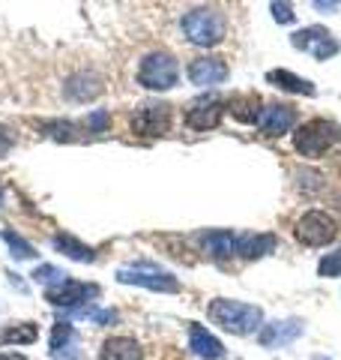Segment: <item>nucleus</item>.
Instances as JSON below:
<instances>
[{"label":"nucleus","mask_w":341,"mask_h":360,"mask_svg":"<svg viewBox=\"0 0 341 360\" xmlns=\"http://www.w3.org/2000/svg\"><path fill=\"white\" fill-rule=\"evenodd\" d=\"M13 144H15V135L6 127H0V156H6L9 150H13Z\"/></svg>","instance_id":"7c9ffc66"},{"label":"nucleus","mask_w":341,"mask_h":360,"mask_svg":"<svg viewBox=\"0 0 341 360\" xmlns=\"http://www.w3.org/2000/svg\"><path fill=\"white\" fill-rule=\"evenodd\" d=\"M96 295H99L96 285L75 283V279H63L60 285L45 288V300L54 303V307H63V309H72V307H78V303H87L90 297H96Z\"/></svg>","instance_id":"9d476101"},{"label":"nucleus","mask_w":341,"mask_h":360,"mask_svg":"<svg viewBox=\"0 0 341 360\" xmlns=\"http://www.w3.org/2000/svg\"><path fill=\"white\" fill-rule=\"evenodd\" d=\"M210 319L215 324H222L225 330L246 336V333H255L260 324H264V312H260V307H252V303L219 297L210 303Z\"/></svg>","instance_id":"f03ea898"},{"label":"nucleus","mask_w":341,"mask_h":360,"mask_svg":"<svg viewBox=\"0 0 341 360\" xmlns=\"http://www.w3.org/2000/svg\"><path fill=\"white\" fill-rule=\"evenodd\" d=\"M222 115H225V103L219 96H201L186 108V127L198 129V132H207V129L219 127Z\"/></svg>","instance_id":"1a4fd4ad"},{"label":"nucleus","mask_w":341,"mask_h":360,"mask_svg":"<svg viewBox=\"0 0 341 360\" xmlns=\"http://www.w3.org/2000/svg\"><path fill=\"white\" fill-rule=\"evenodd\" d=\"M276 250V234H236V255L264 258Z\"/></svg>","instance_id":"6ab92c4d"},{"label":"nucleus","mask_w":341,"mask_h":360,"mask_svg":"<svg viewBox=\"0 0 341 360\" xmlns=\"http://www.w3.org/2000/svg\"><path fill=\"white\" fill-rule=\"evenodd\" d=\"M0 238H4L6 243H9V250H13V258H33L36 255V250L21 238V234H15V231H9V229H4L0 231Z\"/></svg>","instance_id":"393cba45"},{"label":"nucleus","mask_w":341,"mask_h":360,"mask_svg":"<svg viewBox=\"0 0 341 360\" xmlns=\"http://www.w3.org/2000/svg\"><path fill=\"white\" fill-rule=\"evenodd\" d=\"M108 120H111L108 111H105V108H96L93 115L87 117V132H96V135H102V132L108 129Z\"/></svg>","instance_id":"c85d7f7f"},{"label":"nucleus","mask_w":341,"mask_h":360,"mask_svg":"<svg viewBox=\"0 0 341 360\" xmlns=\"http://www.w3.org/2000/svg\"><path fill=\"white\" fill-rule=\"evenodd\" d=\"M269 9H272V18L281 21V25H290L293 21V6L290 4H272Z\"/></svg>","instance_id":"c756f323"},{"label":"nucleus","mask_w":341,"mask_h":360,"mask_svg":"<svg viewBox=\"0 0 341 360\" xmlns=\"http://www.w3.org/2000/svg\"><path fill=\"white\" fill-rule=\"evenodd\" d=\"M42 129H45V135H51L54 141H78L81 139V135H78V127L69 120H45Z\"/></svg>","instance_id":"b1692460"},{"label":"nucleus","mask_w":341,"mask_h":360,"mask_svg":"<svg viewBox=\"0 0 341 360\" xmlns=\"http://www.w3.org/2000/svg\"><path fill=\"white\" fill-rule=\"evenodd\" d=\"M293 123H297V111H293V105L272 103V105H267L264 111H260L258 129L264 135H284V132H290Z\"/></svg>","instance_id":"f8f14e48"},{"label":"nucleus","mask_w":341,"mask_h":360,"mask_svg":"<svg viewBox=\"0 0 341 360\" xmlns=\"http://www.w3.org/2000/svg\"><path fill=\"white\" fill-rule=\"evenodd\" d=\"M231 115L236 120H243V123H258L260 117V96L258 94H243V96H231Z\"/></svg>","instance_id":"4be33fe9"},{"label":"nucleus","mask_w":341,"mask_h":360,"mask_svg":"<svg viewBox=\"0 0 341 360\" xmlns=\"http://www.w3.org/2000/svg\"><path fill=\"white\" fill-rule=\"evenodd\" d=\"M180 82V63L168 51H150L144 54L138 66V84L147 90H170Z\"/></svg>","instance_id":"39448f33"},{"label":"nucleus","mask_w":341,"mask_h":360,"mask_svg":"<svg viewBox=\"0 0 341 360\" xmlns=\"http://www.w3.org/2000/svg\"><path fill=\"white\" fill-rule=\"evenodd\" d=\"M0 360H27L25 354H13V352H9V354H0Z\"/></svg>","instance_id":"2f4dec72"},{"label":"nucleus","mask_w":341,"mask_h":360,"mask_svg":"<svg viewBox=\"0 0 341 360\" xmlns=\"http://www.w3.org/2000/svg\"><path fill=\"white\" fill-rule=\"evenodd\" d=\"M51 357L54 360H78L81 352H78V333L69 321L54 324L51 330Z\"/></svg>","instance_id":"4468645a"},{"label":"nucleus","mask_w":341,"mask_h":360,"mask_svg":"<svg viewBox=\"0 0 341 360\" xmlns=\"http://www.w3.org/2000/svg\"><path fill=\"white\" fill-rule=\"evenodd\" d=\"M183 33L189 37L192 45H219L227 33V15L215 6H198V9H189L183 15Z\"/></svg>","instance_id":"f257e3e1"},{"label":"nucleus","mask_w":341,"mask_h":360,"mask_svg":"<svg viewBox=\"0 0 341 360\" xmlns=\"http://www.w3.org/2000/svg\"><path fill=\"white\" fill-rule=\"evenodd\" d=\"M51 246H54L57 252H63L66 258H72V262H84V264L96 262L93 246L81 243L78 238H72V234H54V238H51Z\"/></svg>","instance_id":"aec40b11"},{"label":"nucleus","mask_w":341,"mask_h":360,"mask_svg":"<svg viewBox=\"0 0 341 360\" xmlns=\"http://www.w3.org/2000/svg\"><path fill=\"white\" fill-rule=\"evenodd\" d=\"M117 283L123 285H141L150 291H162V295H177L180 283L174 274H168L165 267H159L153 262H132L117 267Z\"/></svg>","instance_id":"7ed1b4c3"},{"label":"nucleus","mask_w":341,"mask_h":360,"mask_svg":"<svg viewBox=\"0 0 341 360\" xmlns=\"http://www.w3.org/2000/svg\"><path fill=\"white\" fill-rule=\"evenodd\" d=\"M317 360H326V357H317Z\"/></svg>","instance_id":"72a5a7b5"},{"label":"nucleus","mask_w":341,"mask_h":360,"mask_svg":"<svg viewBox=\"0 0 341 360\" xmlns=\"http://www.w3.org/2000/svg\"><path fill=\"white\" fill-rule=\"evenodd\" d=\"M201 246H203V252H207L210 258H231L236 255V234L231 231H203L201 234Z\"/></svg>","instance_id":"f3484780"},{"label":"nucleus","mask_w":341,"mask_h":360,"mask_svg":"<svg viewBox=\"0 0 341 360\" xmlns=\"http://www.w3.org/2000/svg\"><path fill=\"white\" fill-rule=\"evenodd\" d=\"M189 348L201 360H219V357H225L222 342L215 340L207 328H201V324H189Z\"/></svg>","instance_id":"dca6fc26"},{"label":"nucleus","mask_w":341,"mask_h":360,"mask_svg":"<svg viewBox=\"0 0 341 360\" xmlns=\"http://www.w3.org/2000/svg\"><path fill=\"white\" fill-rule=\"evenodd\" d=\"M0 205H4V186H0Z\"/></svg>","instance_id":"473e14b6"},{"label":"nucleus","mask_w":341,"mask_h":360,"mask_svg":"<svg viewBox=\"0 0 341 360\" xmlns=\"http://www.w3.org/2000/svg\"><path fill=\"white\" fill-rule=\"evenodd\" d=\"M267 82H272V84L281 87V90H288V94L314 96V84H312V82H305V78H300V75L288 72V70H272V72H267Z\"/></svg>","instance_id":"412c9836"},{"label":"nucleus","mask_w":341,"mask_h":360,"mask_svg":"<svg viewBox=\"0 0 341 360\" xmlns=\"http://www.w3.org/2000/svg\"><path fill=\"white\" fill-rule=\"evenodd\" d=\"M317 274L321 276H341V250H335V252H326L323 258H321V264H317Z\"/></svg>","instance_id":"bb28decb"},{"label":"nucleus","mask_w":341,"mask_h":360,"mask_svg":"<svg viewBox=\"0 0 341 360\" xmlns=\"http://www.w3.org/2000/svg\"><path fill=\"white\" fill-rule=\"evenodd\" d=\"M227 78V63L222 58H195L189 63V82L198 87H215Z\"/></svg>","instance_id":"ddd939ff"},{"label":"nucleus","mask_w":341,"mask_h":360,"mask_svg":"<svg viewBox=\"0 0 341 360\" xmlns=\"http://www.w3.org/2000/svg\"><path fill=\"white\" fill-rule=\"evenodd\" d=\"M36 336H39V328L33 321H21V324H9V328L0 333V345H30V342H36Z\"/></svg>","instance_id":"5701e85b"},{"label":"nucleus","mask_w":341,"mask_h":360,"mask_svg":"<svg viewBox=\"0 0 341 360\" xmlns=\"http://www.w3.org/2000/svg\"><path fill=\"white\" fill-rule=\"evenodd\" d=\"M99 360H141V345L132 336H111L102 345Z\"/></svg>","instance_id":"a211bd4d"},{"label":"nucleus","mask_w":341,"mask_h":360,"mask_svg":"<svg viewBox=\"0 0 341 360\" xmlns=\"http://www.w3.org/2000/svg\"><path fill=\"white\" fill-rule=\"evenodd\" d=\"M33 279H36V283H42L45 288H54V285L63 283L66 274H63V270H57L54 264H39L36 270H33Z\"/></svg>","instance_id":"a878e982"},{"label":"nucleus","mask_w":341,"mask_h":360,"mask_svg":"<svg viewBox=\"0 0 341 360\" xmlns=\"http://www.w3.org/2000/svg\"><path fill=\"white\" fill-rule=\"evenodd\" d=\"M170 127V105L165 103H144L135 108L132 115V129L144 135V139H159Z\"/></svg>","instance_id":"0eeeda50"},{"label":"nucleus","mask_w":341,"mask_h":360,"mask_svg":"<svg viewBox=\"0 0 341 360\" xmlns=\"http://www.w3.org/2000/svg\"><path fill=\"white\" fill-rule=\"evenodd\" d=\"M290 42H293V49L309 51L312 58H317V60H326V58H333V54L338 51V39L326 27H317V25L297 30L290 37Z\"/></svg>","instance_id":"6e6552de"},{"label":"nucleus","mask_w":341,"mask_h":360,"mask_svg":"<svg viewBox=\"0 0 341 360\" xmlns=\"http://www.w3.org/2000/svg\"><path fill=\"white\" fill-rule=\"evenodd\" d=\"M335 219L326 217L323 210H309L305 217L297 222V240L305 246H326L335 240Z\"/></svg>","instance_id":"423d86ee"},{"label":"nucleus","mask_w":341,"mask_h":360,"mask_svg":"<svg viewBox=\"0 0 341 360\" xmlns=\"http://www.w3.org/2000/svg\"><path fill=\"white\" fill-rule=\"evenodd\" d=\"M305 330V324L300 319H288V321H269L260 328V345L264 348H284L290 342H297Z\"/></svg>","instance_id":"9b49d317"},{"label":"nucleus","mask_w":341,"mask_h":360,"mask_svg":"<svg viewBox=\"0 0 341 360\" xmlns=\"http://www.w3.org/2000/svg\"><path fill=\"white\" fill-rule=\"evenodd\" d=\"M63 90L72 103H90V99H96L102 94V82H99V75L84 70V72H75V75L66 78Z\"/></svg>","instance_id":"2eb2a0df"},{"label":"nucleus","mask_w":341,"mask_h":360,"mask_svg":"<svg viewBox=\"0 0 341 360\" xmlns=\"http://www.w3.org/2000/svg\"><path fill=\"white\" fill-rule=\"evenodd\" d=\"M78 315H84V319L96 321V324H111V321H117V312H114V309H93V307H84V309H78Z\"/></svg>","instance_id":"cd10ccee"},{"label":"nucleus","mask_w":341,"mask_h":360,"mask_svg":"<svg viewBox=\"0 0 341 360\" xmlns=\"http://www.w3.org/2000/svg\"><path fill=\"white\" fill-rule=\"evenodd\" d=\"M338 127L335 123H329V120H309V123H302V127L293 132V148H297V153L302 156H309V160H317V156H323L333 144L338 141Z\"/></svg>","instance_id":"20e7f679"}]
</instances>
